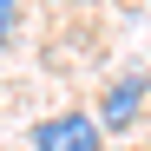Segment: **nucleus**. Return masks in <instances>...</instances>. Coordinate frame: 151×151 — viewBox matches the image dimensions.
Returning a JSON list of instances; mask_svg holds the SVG:
<instances>
[{"instance_id":"obj_1","label":"nucleus","mask_w":151,"mask_h":151,"mask_svg":"<svg viewBox=\"0 0 151 151\" xmlns=\"http://www.w3.org/2000/svg\"><path fill=\"white\" fill-rule=\"evenodd\" d=\"M105 132H99L92 112H53L33 125V151H99Z\"/></svg>"},{"instance_id":"obj_2","label":"nucleus","mask_w":151,"mask_h":151,"mask_svg":"<svg viewBox=\"0 0 151 151\" xmlns=\"http://www.w3.org/2000/svg\"><path fill=\"white\" fill-rule=\"evenodd\" d=\"M145 99H151V79H145V72L112 79L105 99H99V132H132V125L145 118Z\"/></svg>"},{"instance_id":"obj_4","label":"nucleus","mask_w":151,"mask_h":151,"mask_svg":"<svg viewBox=\"0 0 151 151\" xmlns=\"http://www.w3.org/2000/svg\"><path fill=\"white\" fill-rule=\"evenodd\" d=\"M59 7H86V0H59Z\"/></svg>"},{"instance_id":"obj_3","label":"nucleus","mask_w":151,"mask_h":151,"mask_svg":"<svg viewBox=\"0 0 151 151\" xmlns=\"http://www.w3.org/2000/svg\"><path fill=\"white\" fill-rule=\"evenodd\" d=\"M20 7H27V0H0V46H13V33H20Z\"/></svg>"}]
</instances>
